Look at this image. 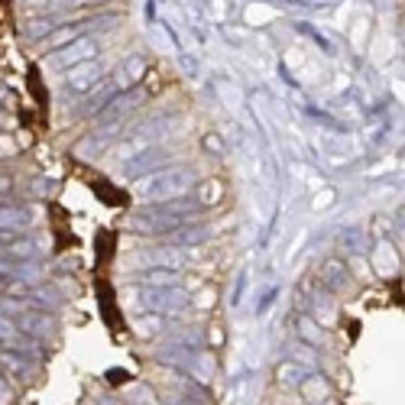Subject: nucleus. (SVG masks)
I'll use <instances>...</instances> for the list:
<instances>
[{
	"mask_svg": "<svg viewBox=\"0 0 405 405\" xmlns=\"http://www.w3.org/2000/svg\"><path fill=\"white\" fill-rule=\"evenodd\" d=\"M68 81H72L78 91H88V85H94L97 81V65L94 62H78V68L68 72Z\"/></svg>",
	"mask_w": 405,
	"mask_h": 405,
	"instance_id": "3",
	"label": "nucleus"
},
{
	"mask_svg": "<svg viewBox=\"0 0 405 405\" xmlns=\"http://www.w3.org/2000/svg\"><path fill=\"white\" fill-rule=\"evenodd\" d=\"M97 45L91 43V39H81V43L68 45V49H59L55 55H49V62H55V65H78V62H88L94 59Z\"/></svg>",
	"mask_w": 405,
	"mask_h": 405,
	"instance_id": "2",
	"label": "nucleus"
},
{
	"mask_svg": "<svg viewBox=\"0 0 405 405\" xmlns=\"http://www.w3.org/2000/svg\"><path fill=\"white\" fill-rule=\"evenodd\" d=\"M14 334H16V331H14V328H10V324H7V318L0 315V338H7V340H10V338H14Z\"/></svg>",
	"mask_w": 405,
	"mask_h": 405,
	"instance_id": "5",
	"label": "nucleus"
},
{
	"mask_svg": "<svg viewBox=\"0 0 405 405\" xmlns=\"http://www.w3.org/2000/svg\"><path fill=\"white\" fill-rule=\"evenodd\" d=\"M192 185V176L185 172H169V176H156V178H146V182L136 185V195L143 198H172V195L185 192Z\"/></svg>",
	"mask_w": 405,
	"mask_h": 405,
	"instance_id": "1",
	"label": "nucleus"
},
{
	"mask_svg": "<svg viewBox=\"0 0 405 405\" xmlns=\"http://www.w3.org/2000/svg\"><path fill=\"white\" fill-rule=\"evenodd\" d=\"M26 4H45V0H26Z\"/></svg>",
	"mask_w": 405,
	"mask_h": 405,
	"instance_id": "6",
	"label": "nucleus"
},
{
	"mask_svg": "<svg viewBox=\"0 0 405 405\" xmlns=\"http://www.w3.org/2000/svg\"><path fill=\"white\" fill-rule=\"evenodd\" d=\"M26 227V214L23 211H4L0 214V230H23Z\"/></svg>",
	"mask_w": 405,
	"mask_h": 405,
	"instance_id": "4",
	"label": "nucleus"
}]
</instances>
